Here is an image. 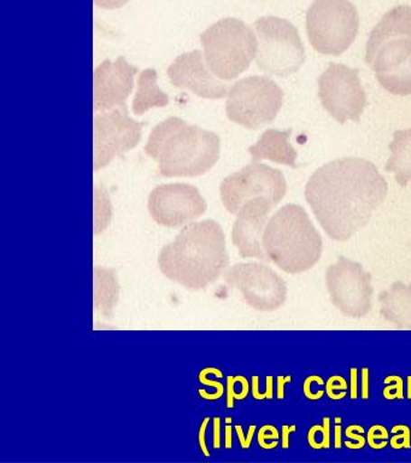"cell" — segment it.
<instances>
[{
    "label": "cell",
    "mask_w": 411,
    "mask_h": 463,
    "mask_svg": "<svg viewBox=\"0 0 411 463\" xmlns=\"http://www.w3.org/2000/svg\"><path fill=\"white\" fill-rule=\"evenodd\" d=\"M276 208L268 198L251 199L241 206L237 213L232 230V241L243 259H258L266 260L263 249V234L269 221V213Z\"/></svg>",
    "instance_id": "e0dca14e"
},
{
    "label": "cell",
    "mask_w": 411,
    "mask_h": 463,
    "mask_svg": "<svg viewBox=\"0 0 411 463\" xmlns=\"http://www.w3.org/2000/svg\"><path fill=\"white\" fill-rule=\"evenodd\" d=\"M353 430H353V426L348 427V429H346V430H345L346 436H348L349 438H352V440L355 441V443H353L351 445V448H350V449L363 448L364 447V438L362 437L363 430H362V432H360V433H355V432H353Z\"/></svg>",
    "instance_id": "1f68e13d"
},
{
    "label": "cell",
    "mask_w": 411,
    "mask_h": 463,
    "mask_svg": "<svg viewBox=\"0 0 411 463\" xmlns=\"http://www.w3.org/2000/svg\"><path fill=\"white\" fill-rule=\"evenodd\" d=\"M138 68L129 64L124 57L117 61H103L93 75V109L95 111L113 110L125 105L135 86Z\"/></svg>",
    "instance_id": "ac0fdd59"
},
{
    "label": "cell",
    "mask_w": 411,
    "mask_h": 463,
    "mask_svg": "<svg viewBox=\"0 0 411 463\" xmlns=\"http://www.w3.org/2000/svg\"><path fill=\"white\" fill-rule=\"evenodd\" d=\"M225 280L239 289L248 306L262 313L279 309L287 299L286 282L263 263H238L226 271Z\"/></svg>",
    "instance_id": "4fadbf2b"
},
{
    "label": "cell",
    "mask_w": 411,
    "mask_h": 463,
    "mask_svg": "<svg viewBox=\"0 0 411 463\" xmlns=\"http://www.w3.org/2000/svg\"><path fill=\"white\" fill-rule=\"evenodd\" d=\"M111 203L107 192L102 188L95 190V234L102 233L109 226L111 219Z\"/></svg>",
    "instance_id": "cb8c5ba5"
},
{
    "label": "cell",
    "mask_w": 411,
    "mask_h": 463,
    "mask_svg": "<svg viewBox=\"0 0 411 463\" xmlns=\"http://www.w3.org/2000/svg\"><path fill=\"white\" fill-rule=\"evenodd\" d=\"M388 192V183L373 163L345 157L313 174L305 199L328 237L346 241L367 226Z\"/></svg>",
    "instance_id": "6da1fadb"
},
{
    "label": "cell",
    "mask_w": 411,
    "mask_h": 463,
    "mask_svg": "<svg viewBox=\"0 0 411 463\" xmlns=\"http://www.w3.org/2000/svg\"><path fill=\"white\" fill-rule=\"evenodd\" d=\"M368 444L374 450H380L388 444V432L384 426L375 425L368 430Z\"/></svg>",
    "instance_id": "484cf974"
},
{
    "label": "cell",
    "mask_w": 411,
    "mask_h": 463,
    "mask_svg": "<svg viewBox=\"0 0 411 463\" xmlns=\"http://www.w3.org/2000/svg\"><path fill=\"white\" fill-rule=\"evenodd\" d=\"M330 418H324L322 425H316L310 429L308 433V441L310 447L320 450V449L330 448L331 444V429Z\"/></svg>",
    "instance_id": "d4e9b609"
},
{
    "label": "cell",
    "mask_w": 411,
    "mask_h": 463,
    "mask_svg": "<svg viewBox=\"0 0 411 463\" xmlns=\"http://www.w3.org/2000/svg\"><path fill=\"white\" fill-rule=\"evenodd\" d=\"M286 191V179L281 170L256 162L230 174L220 184L223 206L232 215H237L241 206L254 198H268L276 206Z\"/></svg>",
    "instance_id": "30bf717a"
},
{
    "label": "cell",
    "mask_w": 411,
    "mask_h": 463,
    "mask_svg": "<svg viewBox=\"0 0 411 463\" xmlns=\"http://www.w3.org/2000/svg\"><path fill=\"white\" fill-rule=\"evenodd\" d=\"M120 298L117 273L110 268H95V309L104 317L111 318Z\"/></svg>",
    "instance_id": "7402d4cb"
},
{
    "label": "cell",
    "mask_w": 411,
    "mask_h": 463,
    "mask_svg": "<svg viewBox=\"0 0 411 463\" xmlns=\"http://www.w3.org/2000/svg\"><path fill=\"white\" fill-rule=\"evenodd\" d=\"M205 61L219 79L234 80L250 67L257 56L255 32L238 18L226 17L201 34Z\"/></svg>",
    "instance_id": "8992f818"
},
{
    "label": "cell",
    "mask_w": 411,
    "mask_h": 463,
    "mask_svg": "<svg viewBox=\"0 0 411 463\" xmlns=\"http://www.w3.org/2000/svg\"><path fill=\"white\" fill-rule=\"evenodd\" d=\"M144 150L162 176L196 177L218 163L221 141L218 134L172 116L151 130Z\"/></svg>",
    "instance_id": "3957f363"
},
{
    "label": "cell",
    "mask_w": 411,
    "mask_h": 463,
    "mask_svg": "<svg viewBox=\"0 0 411 463\" xmlns=\"http://www.w3.org/2000/svg\"><path fill=\"white\" fill-rule=\"evenodd\" d=\"M359 13L349 0H315L306 13L309 42L317 52L341 56L355 42Z\"/></svg>",
    "instance_id": "52a82bcc"
},
{
    "label": "cell",
    "mask_w": 411,
    "mask_h": 463,
    "mask_svg": "<svg viewBox=\"0 0 411 463\" xmlns=\"http://www.w3.org/2000/svg\"><path fill=\"white\" fill-rule=\"evenodd\" d=\"M326 286L332 303L346 317L360 318L371 309V275L356 260L339 257L326 270Z\"/></svg>",
    "instance_id": "7c38bea8"
},
{
    "label": "cell",
    "mask_w": 411,
    "mask_h": 463,
    "mask_svg": "<svg viewBox=\"0 0 411 463\" xmlns=\"http://www.w3.org/2000/svg\"><path fill=\"white\" fill-rule=\"evenodd\" d=\"M229 264L225 232L214 220L186 224L158 255L162 274L193 291L218 280Z\"/></svg>",
    "instance_id": "7a4b0ae2"
},
{
    "label": "cell",
    "mask_w": 411,
    "mask_h": 463,
    "mask_svg": "<svg viewBox=\"0 0 411 463\" xmlns=\"http://www.w3.org/2000/svg\"><path fill=\"white\" fill-rule=\"evenodd\" d=\"M284 439H283V447L285 449L288 448V436H290V432H294L295 430V426H284Z\"/></svg>",
    "instance_id": "e575fe53"
},
{
    "label": "cell",
    "mask_w": 411,
    "mask_h": 463,
    "mask_svg": "<svg viewBox=\"0 0 411 463\" xmlns=\"http://www.w3.org/2000/svg\"><path fill=\"white\" fill-rule=\"evenodd\" d=\"M369 394V369H362V398L367 400Z\"/></svg>",
    "instance_id": "d6a6232c"
},
{
    "label": "cell",
    "mask_w": 411,
    "mask_h": 463,
    "mask_svg": "<svg viewBox=\"0 0 411 463\" xmlns=\"http://www.w3.org/2000/svg\"><path fill=\"white\" fill-rule=\"evenodd\" d=\"M350 374H351V398L352 400H356L357 398V368H352L350 371Z\"/></svg>",
    "instance_id": "836d02e7"
},
{
    "label": "cell",
    "mask_w": 411,
    "mask_h": 463,
    "mask_svg": "<svg viewBox=\"0 0 411 463\" xmlns=\"http://www.w3.org/2000/svg\"><path fill=\"white\" fill-rule=\"evenodd\" d=\"M263 249L285 273L301 274L319 262L323 242L304 208L287 204L266 223Z\"/></svg>",
    "instance_id": "5b68a950"
},
{
    "label": "cell",
    "mask_w": 411,
    "mask_h": 463,
    "mask_svg": "<svg viewBox=\"0 0 411 463\" xmlns=\"http://www.w3.org/2000/svg\"><path fill=\"white\" fill-rule=\"evenodd\" d=\"M169 104V98L157 86V71L145 69L140 72L138 89L133 99L132 110L135 115H143L154 108H164Z\"/></svg>",
    "instance_id": "603a6c76"
},
{
    "label": "cell",
    "mask_w": 411,
    "mask_h": 463,
    "mask_svg": "<svg viewBox=\"0 0 411 463\" xmlns=\"http://www.w3.org/2000/svg\"><path fill=\"white\" fill-rule=\"evenodd\" d=\"M386 383H391V385L385 387V398H388V400H399V398H403V382L399 376H388L385 380Z\"/></svg>",
    "instance_id": "f1b7e54d"
},
{
    "label": "cell",
    "mask_w": 411,
    "mask_h": 463,
    "mask_svg": "<svg viewBox=\"0 0 411 463\" xmlns=\"http://www.w3.org/2000/svg\"><path fill=\"white\" fill-rule=\"evenodd\" d=\"M167 75L172 85L189 90L204 99H221L229 96V85L210 71L200 50L180 54L168 67Z\"/></svg>",
    "instance_id": "2e32d148"
},
{
    "label": "cell",
    "mask_w": 411,
    "mask_h": 463,
    "mask_svg": "<svg viewBox=\"0 0 411 463\" xmlns=\"http://www.w3.org/2000/svg\"><path fill=\"white\" fill-rule=\"evenodd\" d=\"M254 28L258 42L256 63L259 71L281 78L299 71L305 61L304 46L290 21L265 16L255 22Z\"/></svg>",
    "instance_id": "ba28073f"
},
{
    "label": "cell",
    "mask_w": 411,
    "mask_h": 463,
    "mask_svg": "<svg viewBox=\"0 0 411 463\" xmlns=\"http://www.w3.org/2000/svg\"><path fill=\"white\" fill-rule=\"evenodd\" d=\"M284 92L266 76H248L230 87L226 101L229 121L248 129H259L272 123L283 107Z\"/></svg>",
    "instance_id": "9c48e42d"
},
{
    "label": "cell",
    "mask_w": 411,
    "mask_h": 463,
    "mask_svg": "<svg viewBox=\"0 0 411 463\" xmlns=\"http://www.w3.org/2000/svg\"><path fill=\"white\" fill-rule=\"evenodd\" d=\"M395 434L391 438V447L398 450V449L410 448V429L406 425H397L391 430Z\"/></svg>",
    "instance_id": "83f0119b"
},
{
    "label": "cell",
    "mask_w": 411,
    "mask_h": 463,
    "mask_svg": "<svg viewBox=\"0 0 411 463\" xmlns=\"http://www.w3.org/2000/svg\"><path fill=\"white\" fill-rule=\"evenodd\" d=\"M391 156L386 163V172L395 174L400 186L411 183V128L397 130L389 144Z\"/></svg>",
    "instance_id": "44dd1931"
},
{
    "label": "cell",
    "mask_w": 411,
    "mask_h": 463,
    "mask_svg": "<svg viewBox=\"0 0 411 463\" xmlns=\"http://www.w3.org/2000/svg\"><path fill=\"white\" fill-rule=\"evenodd\" d=\"M348 383L341 376H332L326 383V393L331 400L338 401L346 396Z\"/></svg>",
    "instance_id": "4316f807"
},
{
    "label": "cell",
    "mask_w": 411,
    "mask_h": 463,
    "mask_svg": "<svg viewBox=\"0 0 411 463\" xmlns=\"http://www.w3.org/2000/svg\"><path fill=\"white\" fill-rule=\"evenodd\" d=\"M319 97L323 108L338 122L360 123L367 105V96L359 69L330 63L319 79Z\"/></svg>",
    "instance_id": "8fae6325"
},
{
    "label": "cell",
    "mask_w": 411,
    "mask_h": 463,
    "mask_svg": "<svg viewBox=\"0 0 411 463\" xmlns=\"http://www.w3.org/2000/svg\"><path fill=\"white\" fill-rule=\"evenodd\" d=\"M147 209L154 222L178 228L203 216L207 212V202L192 184H164L151 191Z\"/></svg>",
    "instance_id": "9a60e30c"
},
{
    "label": "cell",
    "mask_w": 411,
    "mask_h": 463,
    "mask_svg": "<svg viewBox=\"0 0 411 463\" xmlns=\"http://www.w3.org/2000/svg\"><path fill=\"white\" fill-rule=\"evenodd\" d=\"M277 438H279V434H277V430L272 426H269V433L268 426L263 427L261 432H259V443H261V447L266 449L274 448L273 444L270 443L269 440H272L274 444H276Z\"/></svg>",
    "instance_id": "f546056e"
},
{
    "label": "cell",
    "mask_w": 411,
    "mask_h": 463,
    "mask_svg": "<svg viewBox=\"0 0 411 463\" xmlns=\"http://www.w3.org/2000/svg\"><path fill=\"white\" fill-rule=\"evenodd\" d=\"M380 314L398 328L411 329V284L393 282L378 295Z\"/></svg>",
    "instance_id": "ffe728a7"
},
{
    "label": "cell",
    "mask_w": 411,
    "mask_h": 463,
    "mask_svg": "<svg viewBox=\"0 0 411 463\" xmlns=\"http://www.w3.org/2000/svg\"><path fill=\"white\" fill-rule=\"evenodd\" d=\"M366 61L378 83L395 96L411 94V7L396 6L371 31Z\"/></svg>",
    "instance_id": "277c9868"
},
{
    "label": "cell",
    "mask_w": 411,
    "mask_h": 463,
    "mask_svg": "<svg viewBox=\"0 0 411 463\" xmlns=\"http://www.w3.org/2000/svg\"><path fill=\"white\" fill-rule=\"evenodd\" d=\"M129 0H95V4L98 7L107 10H117L120 7L125 6Z\"/></svg>",
    "instance_id": "4dcf8cb0"
},
{
    "label": "cell",
    "mask_w": 411,
    "mask_h": 463,
    "mask_svg": "<svg viewBox=\"0 0 411 463\" xmlns=\"http://www.w3.org/2000/svg\"><path fill=\"white\" fill-rule=\"evenodd\" d=\"M292 130L268 129L262 134L257 143L248 147V154L251 155L254 162L269 159V161L280 163L295 168L297 166V151L290 143Z\"/></svg>",
    "instance_id": "d6986e66"
},
{
    "label": "cell",
    "mask_w": 411,
    "mask_h": 463,
    "mask_svg": "<svg viewBox=\"0 0 411 463\" xmlns=\"http://www.w3.org/2000/svg\"><path fill=\"white\" fill-rule=\"evenodd\" d=\"M143 126L144 122L129 118L126 105L97 114L93 119V168L102 169L115 157L135 148L142 139Z\"/></svg>",
    "instance_id": "5bb4252c"
},
{
    "label": "cell",
    "mask_w": 411,
    "mask_h": 463,
    "mask_svg": "<svg viewBox=\"0 0 411 463\" xmlns=\"http://www.w3.org/2000/svg\"><path fill=\"white\" fill-rule=\"evenodd\" d=\"M407 398L411 400V376H407Z\"/></svg>",
    "instance_id": "d590c367"
}]
</instances>
